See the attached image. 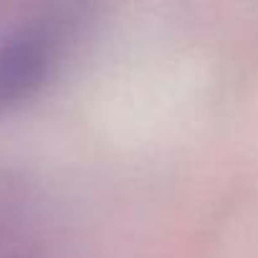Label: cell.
<instances>
[{"mask_svg":"<svg viewBox=\"0 0 258 258\" xmlns=\"http://www.w3.org/2000/svg\"><path fill=\"white\" fill-rule=\"evenodd\" d=\"M63 43L61 26L33 21L0 41V111L28 99L51 76Z\"/></svg>","mask_w":258,"mask_h":258,"instance_id":"6da1fadb","label":"cell"}]
</instances>
